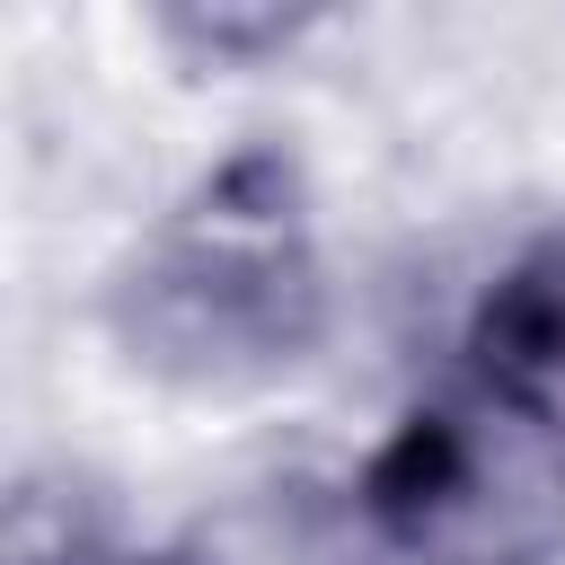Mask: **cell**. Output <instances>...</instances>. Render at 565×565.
<instances>
[{"mask_svg": "<svg viewBox=\"0 0 565 565\" xmlns=\"http://www.w3.org/2000/svg\"><path fill=\"white\" fill-rule=\"evenodd\" d=\"M388 539L362 512V486H327L309 468H274L247 477L230 494H212L159 565H380Z\"/></svg>", "mask_w": 565, "mask_h": 565, "instance_id": "3", "label": "cell"}, {"mask_svg": "<svg viewBox=\"0 0 565 565\" xmlns=\"http://www.w3.org/2000/svg\"><path fill=\"white\" fill-rule=\"evenodd\" d=\"M362 512L415 565H556L565 556V424L450 380L362 468Z\"/></svg>", "mask_w": 565, "mask_h": 565, "instance_id": "2", "label": "cell"}, {"mask_svg": "<svg viewBox=\"0 0 565 565\" xmlns=\"http://www.w3.org/2000/svg\"><path fill=\"white\" fill-rule=\"evenodd\" d=\"M9 565H97V530L79 503H44L35 486L18 494V521H9Z\"/></svg>", "mask_w": 565, "mask_h": 565, "instance_id": "5", "label": "cell"}, {"mask_svg": "<svg viewBox=\"0 0 565 565\" xmlns=\"http://www.w3.org/2000/svg\"><path fill=\"white\" fill-rule=\"evenodd\" d=\"M459 380L565 424V230L530 238L477 300L468 344H459Z\"/></svg>", "mask_w": 565, "mask_h": 565, "instance_id": "4", "label": "cell"}, {"mask_svg": "<svg viewBox=\"0 0 565 565\" xmlns=\"http://www.w3.org/2000/svg\"><path fill=\"white\" fill-rule=\"evenodd\" d=\"M115 344L177 388H265L327 335V274L300 168L256 141L230 150L115 274Z\"/></svg>", "mask_w": 565, "mask_h": 565, "instance_id": "1", "label": "cell"}]
</instances>
